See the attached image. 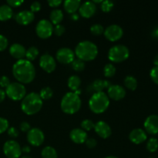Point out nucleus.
Returning <instances> with one entry per match:
<instances>
[{
  "label": "nucleus",
  "mask_w": 158,
  "mask_h": 158,
  "mask_svg": "<svg viewBox=\"0 0 158 158\" xmlns=\"http://www.w3.org/2000/svg\"><path fill=\"white\" fill-rule=\"evenodd\" d=\"M14 77L22 84H27L33 81L35 77V69L32 62L27 60H20L12 66Z\"/></svg>",
  "instance_id": "nucleus-1"
},
{
  "label": "nucleus",
  "mask_w": 158,
  "mask_h": 158,
  "mask_svg": "<svg viewBox=\"0 0 158 158\" xmlns=\"http://www.w3.org/2000/svg\"><path fill=\"white\" fill-rule=\"evenodd\" d=\"M75 55L78 59L85 61L94 60L98 54V48L93 42L82 41L78 43L75 49Z\"/></svg>",
  "instance_id": "nucleus-2"
},
{
  "label": "nucleus",
  "mask_w": 158,
  "mask_h": 158,
  "mask_svg": "<svg viewBox=\"0 0 158 158\" xmlns=\"http://www.w3.org/2000/svg\"><path fill=\"white\" fill-rule=\"evenodd\" d=\"M43 107V100L40 95L32 92L26 95L22 100L21 109L27 115H34L37 114Z\"/></svg>",
  "instance_id": "nucleus-3"
},
{
  "label": "nucleus",
  "mask_w": 158,
  "mask_h": 158,
  "mask_svg": "<svg viewBox=\"0 0 158 158\" xmlns=\"http://www.w3.org/2000/svg\"><path fill=\"white\" fill-rule=\"evenodd\" d=\"M82 101L80 96L73 92H69L65 94L62 98L60 107L62 111L66 114H74L80 110Z\"/></svg>",
  "instance_id": "nucleus-4"
},
{
  "label": "nucleus",
  "mask_w": 158,
  "mask_h": 158,
  "mask_svg": "<svg viewBox=\"0 0 158 158\" xmlns=\"http://www.w3.org/2000/svg\"><path fill=\"white\" fill-rule=\"evenodd\" d=\"M110 105V99L103 92L94 93L89 100V106L94 114H100L105 112Z\"/></svg>",
  "instance_id": "nucleus-5"
},
{
  "label": "nucleus",
  "mask_w": 158,
  "mask_h": 158,
  "mask_svg": "<svg viewBox=\"0 0 158 158\" xmlns=\"http://www.w3.org/2000/svg\"><path fill=\"white\" fill-rule=\"evenodd\" d=\"M129 56V49L123 45L112 46L108 52V59L114 63H122L127 60Z\"/></svg>",
  "instance_id": "nucleus-6"
},
{
  "label": "nucleus",
  "mask_w": 158,
  "mask_h": 158,
  "mask_svg": "<svg viewBox=\"0 0 158 158\" xmlns=\"http://www.w3.org/2000/svg\"><path fill=\"white\" fill-rule=\"evenodd\" d=\"M6 94L11 100H22L26 94V89L24 85L20 83H11L6 88Z\"/></svg>",
  "instance_id": "nucleus-7"
},
{
  "label": "nucleus",
  "mask_w": 158,
  "mask_h": 158,
  "mask_svg": "<svg viewBox=\"0 0 158 158\" xmlns=\"http://www.w3.org/2000/svg\"><path fill=\"white\" fill-rule=\"evenodd\" d=\"M35 32L40 38L46 40L52 35L53 32V26L52 23L48 20L42 19L37 23Z\"/></svg>",
  "instance_id": "nucleus-8"
},
{
  "label": "nucleus",
  "mask_w": 158,
  "mask_h": 158,
  "mask_svg": "<svg viewBox=\"0 0 158 158\" xmlns=\"http://www.w3.org/2000/svg\"><path fill=\"white\" fill-rule=\"evenodd\" d=\"M3 152L8 158H19L22 154V148L15 140H8L4 143Z\"/></svg>",
  "instance_id": "nucleus-9"
},
{
  "label": "nucleus",
  "mask_w": 158,
  "mask_h": 158,
  "mask_svg": "<svg viewBox=\"0 0 158 158\" xmlns=\"http://www.w3.org/2000/svg\"><path fill=\"white\" fill-rule=\"evenodd\" d=\"M45 136L43 131L39 128H32L27 134V140L32 146L40 147L43 144Z\"/></svg>",
  "instance_id": "nucleus-10"
},
{
  "label": "nucleus",
  "mask_w": 158,
  "mask_h": 158,
  "mask_svg": "<svg viewBox=\"0 0 158 158\" xmlns=\"http://www.w3.org/2000/svg\"><path fill=\"white\" fill-rule=\"evenodd\" d=\"M104 35L106 40L111 42H115L122 38L123 35V30L122 27L118 25H111L104 29Z\"/></svg>",
  "instance_id": "nucleus-11"
},
{
  "label": "nucleus",
  "mask_w": 158,
  "mask_h": 158,
  "mask_svg": "<svg viewBox=\"0 0 158 158\" xmlns=\"http://www.w3.org/2000/svg\"><path fill=\"white\" fill-rule=\"evenodd\" d=\"M56 59L63 64H69L75 60V53L69 48H61L56 52Z\"/></svg>",
  "instance_id": "nucleus-12"
},
{
  "label": "nucleus",
  "mask_w": 158,
  "mask_h": 158,
  "mask_svg": "<svg viewBox=\"0 0 158 158\" xmlns=\"http://www.w3.org/2000/svg\"><path fill=\"white\" fill-rule=\"evenodd\" d=\"M40 66L44 71L48 73L53 72L56 66V60L49 54H44L40 59Z\"/></svg>",
  "instance_id": "nucleus-13"
},
{
  "label": "nucleus",
  "mask_w": 158,
  "mask_h": 158,
  "mask_svg": "<svg viewBox=\"0 0 158 158\" xmlns=\"http://www.w3.org/2000/svg\"><path fill=\"white\" fill-rule=\"evenodd\" d=\"M107 96L112 100L118 101L124 98L126 96V90L120 85H111L107 89Z\"/></svg>",
  "instance_id": "nucleus-14"
},
{
  "label": "nucleus",
  "mask_w": 158,
  "mask_h": 158,
  "mask_svg": "<svg viewBox=\"0 0 158 158\" xmlns=\"http://www.w3.org/2000/svg\"><path fill=\"white\" fill-rule=\"evenodd\" d=\"M144 129L150 134H157L158 133V116L153 114L147 117L144 121Z\"/></svg>",
  "instance_id": "nucleus-15"
},
{
  "label": "nucleus",
  "mask_w": 158,
  "mask_h": 158,
  "mask_svg": "<svg viewBox=\"0 0 158 158\" xmlns=\"http://www.w3.org/2000/svg\"><path fill=\"white\" fill-rule=\"evenodd\" d=\"M94 130H95V132L98 134V136H100L103 139L108 138L110 137L111 134H112V130H111L110 127L103 120H100L95 123Z\"/></svg>",
  "instance_id": "nucleus-16"
},
{
  "label": "nucleus",
  "mask_w": 158,
  "mask_h": 158,
  "mask_svg": "<svg viewBox=\"0 0 158 158\" xmlns=\"http://www.w3.org/2000/svg\"><path fill=\"white\" fill-rule=\"evenodd\" d=\"M35 15L33 12L29 10H23L15 15V21L22 26H27L34 20Z\"/></svg>",
  "instance_id": "nucleus-17"
},
{
  "label": "nucleus",
  "mask_w": 158,
  "mask_h": 158,
  "mask_svg": "<svg viewBox=\"0 0 158 158\" xmlns=\"http://www.w3.org/2000/svg\"><path fill=\"white\" fill-rule=\"evenodd\" d=\"M97 11V6L93 2H86L80 6L79 9L80 15L83 18H90L95 14Z\"/></svg>",
  "instance_id": "nucleus-18"
},
{
  "label": "nucleus",
  "mask_w": 158,
  "mask_h": 158,
  "mask_svg": "<svg viewBox=\"0 0 158 158\" xmlns=\"http://www.w3.org/2000/svg\"><path fill=\"white\" fill-rule=\"evenodd\" d=\"M69 137H70L71 140L75 143L81 144V143H85L86 140H87V134L83 129L75 128L70 131Z\"/></svg>",
  "instance_id": "nucleus-19"
},
{
  "label": "nucleus",
  "mask_w": 158,
  "mask_h": 158,
  "mask_svg": "<svg viewBox=\"0 0 158 158\" xmlns=\"http://www.w3.org/2000/svg\"><path fill=\"white\" fill-rule=\"evenodd\" d=\"M146 132L143 130L140 129V128H137L134 129L130 133L129 139L132 143H135V144H140L144 142L147 140Z\"/></svg>",
  "instance_id": "nucleus-20"
},
{
  "label": "nucleus",
  "mask_w": 158,
  "mask_h": 158,
  "mask_svg": "<svg viewBox=\"0 0 158 158\" xmlns=\"http://www.w3.org/2000/svg\"><path fill=\"white\" fill-rule=\"evenodd\" d=\"M26 49L19 43H14L9 48V53L12 57L18 60H23L24 57H26Z\"/></svg>",
  "instance_id": "nucleus-21"
},
{
  "label": "nucleus",
  "mask_w": 158,
  "mask_h": 158,
  "mask_svg": "<svg viewBox=\"0 0 158 158\" xmlns=\"http://www.w3.org/2000/svg\"><path fill=\"white\" fill-rule=\"evenodd\" d=\"M111 83L108 80H96L93 82L91 84L90 88L92 90H94L95 93L103 92L104 89H108L111 86Z\"/></svg>",
  "instance_id": "nucleus-22"
},
{
  "label": "nucleus",
  "mask_w": 158,
  "mask_h": 158,
  "mask_svg": "<svg viewBox=\"0 0 158 158\" xmlns=\"http://www.w3.org/2000/svg\"><path fill=\"white\" fill-rule=\"evenodd\" d=\"M81 6V2L80 0H66L64 2V9L68 13L74 14Z\"/></svg>",
  "instance_id": "nucleus-23"
},
{
  "label": "nucleus",
  "mask_w": 158,
  "mask_h": 158,
  "mask_svg": "<svg viewBox=\"0 0 158 158\" xmlns=\"http://www.w3.org/2000/svg\"><path fill=\"white\" fill-rule=\"evenodd\" d=\"M13 15L12 8L8 5L0 6V21H7L10 19Z\"/></svg>",
  "instance_id": "nucleus-24"
},
{
  "label": "nucleus",
  "mask_w": 158,
  "mask_h": 158,
  "mask_svg": "<svg viewBox=\"0 0 158 158\" xmlns=\"http://www.w3.org/2000/svg\"><path fill=\"white\" fill-rule=\"evenodd\" d=\"M50 23L53 25H59L63 19V13L60 9H54L51 12L50 15Z\"/></svg>",
  "instance_id": "nucleus-25"
},
{
  "label": "nucleus",
  "mask_w": 158,
  "mask_h": 158,
  "mask_svg": "<svg viewBox=\"0 0 158 158\" xmlns=\"http://www.w3.org/2000/svg\"><path fill=\"white\" fill-rule=\"evenodd\" d=\"M80 84H81V80H80V78L78 76H71L68 79L67 85L72 91L75 92L76 90L79 89Z\"/></svg>",
  "instance_id": "nucleus-26"
},
{
  "label": "nucleus",
  "mask_w": 158,
  "mask_h": 158,
  "mask_svg": "<svg viewBox=\"0 0 158 158\" xmlns=\"http://www.w3.org/2000/svg\"><path fill=\"white\" fill-rule=\"evenodd\" d=\"M41 155L43 158H57V152L52 147L48 146L43 149L41 152Z\"/></svg>",
  "instance_id": "nucleus-27"
},
{
  "label": "nucleus",
  "mask_w": 158,
  "mask_h": 158,
  "mask_svg": "<svg viewBox=\"0 0 158 158\" xmlns=\"http://www.w3.org/2000/svg\"><path fill=\"white\" fill-rule=\"evenodd\" d=\"M124 85L127 89L131 90H135L137 87V81L136 78L132 76H127L124 79Z\"/></svg>",
  "instance_id": "nucleus-28"
},
{
  "label": "nucleus",
  "mask_w": 158,
  "mask_h": 158,
  "mask_svg": "<svg viewBox=\"0 0 158 158\" xmlns=\"http://www.w3.org/2000/svg\"><path fill=\"white\" fill-rule=\"evenodd\" d=\"M40 97L43 100H48L51 99L53 96V91L49 86H46V87L43 88L40 92Z\"/></svg>",
  "instance_id": "nucleus-29"
},
{
  "label": "nucleus",
  "mask_w": 158,
  "mask_h": 158,
  "mask_svg": "<svg viewBox=\"0 0 158 158\" xmlns=\"http://www.w3.org/2000/svg\"><path fill=\"white\" fill-rule=\"evenodd\" d=\"M39 55V49L35 46H31L29 49L26 50V60L29 61H32V60H35Z\"/></svg>",
  "instance_id": "nucleus-30"
},
{
  "label": "nucleus",
  "mask_w": 158,
  "mask_h": 158,
  "mask_svg": "<svg viewBox=\"0 0 158 158\" xmlns=\"http://www.w3.org/2000/svg\"><path fill=\"white\" fill-rule=\"evenodd\" d=\"M103 73H104V76L107 78H110L113 77L116 73V68L112 63H107L106 66H104L103 69Z\"/></svg>",
  "instance_id": "nucleus-31"
},
{
  "label": "nucleus",
  "mask_w": 158,
  "mask_h": 158,
  "mask_svg": "<svg viewBox=\"0 0 158 158\" xmlns=\"http://www.w3.org/2000/svg\"><path fill=\"white\" fill-rule=\"evenodd\" d=\"M147 149H148V151L151 153L156 152L158 149V140L157 139L152 138L150 139L149 140L147 143Z\"/></svg>",
  "instance_id": "nucleus-32"
},
{
  "label": "nucleus",
  "mask_w": 158,
  "mask_h": 158,
  "mask_svg": "<svg viewBox=\"0 0 158 158\" xmlns=\"http://www.w3.org/2000/svg\"><path fill=\"white\" fill-rule=\"evenodd\" d=\"M72 67L75 71L80 72V71H83L85 69V63L83 60H80V59L74 60L73 62L72 63Z\"/></svg>",
  "instance_id": "nucleus-33"
},
{
  "label": "nucleus",
  "mask_w": 158,
  "mask_h": 158,
  "mask_svg": "<svg viewBox=\"0 0 158 158\" xmlns=\"http://www.w3.org/2000/svg\"><path fill=\"white\" fill-rule=\"evenodd\" d=\"M90 32L94 35H100L104 32V29L102 25L94 24L90 27Z\"/></svg>",
  "instance_id": "nucleus-34"
},
{
  "label": "nucleus",
  "mask_w": 158,
  "mask_h": 158,
  "mask_svg": "<svg viewBox=\"0 0 158 158\" xmlns=\"http://www.w3.org/2000/svg\"><path fill=\"white\" fill-rule=\"evenodd\" d=\"M114 6V2L110 1V0H106V1H103L101 3V9L103 12H109L112 10V9Z\"/></svg>",
  "instance_id": "nucleus-35"
},
{
  "label": "nucleus",
  "mask_w": 158,
  "mask_h": 158,
  "mask_svg": "<svg viewBox=\"0 0 158 158\" xmlns=\"http://www.w3.org/2000/svg\"><path fill=\"white\" fill-rule=\"evenodd\" d=\"M94 126H95V123L92 120H88V119L81 122V127L85 131H89L90 130L94 129Z\"/></svg>",
  "instance_id": "nucleus-36"
},
{
  "label": "nucleus",
  "mask_w": 158,
  "mask_h": 158,
  "mask_svg": "<svg viewBox=\"0 0 158 158\" xmlns=\"http://www.w3.org/2000/svg\"><path fill=\"white\" fill-rule=\"evenodd\" d=\"M9 129V122L6 119L0 117V134H2Z\"/></svg>",
  "instance_id": "nucleus-37"
},
{
  "label": "nucleus",
  "mask_w": 158,
  "mask_h": 158,
  "mask_svg": "<svg viewBox=\"0 0 158 158\" xmlns=\"http://www.w3.org/2000/svg\"><path fill=\"white\" fill-rule=\"evenodd\" d=\"M150 76H151V78L153 82L158 85V67L154 66V68H152L151 73H150Z\"/></svg>",
  "instance_id": "nucleus-38"
},
{
  "label": "nucleus",
  "mask_w": 158,
  "mask_h": 158,
  "mask_svg": "<svg viewBox=\"0 0 158 158\" xmlns=\"http://www.w3.org/2000/svg\"><path fill=\"white\" fill-rule=\"evenodd\" d=\"M8 46V40L5 35L0 34V52L4 51Z\"/></svg>",
  "instance_id": "nucleus-39"
},
{
  "label": "nucleus",
  "mask_w": 158,
  "mask_h": 158,
  "mask_svg": "<svg viewBox=\"0 0 158 158\" xmlns=\"http://www.w3.org/2000/svg\"><path fill=\"white\" fill-rule=\"evenodd\" d=\"M65 27L63 26H62V25L59 24V25H56V26H55V28L53 29V32L54 33H55L56 35H57V36H60V35H63V33L65 32Z\"/></svg>",
  "instance_id": "nucleus-40"
},
{
  "label": "nucleus",
  "mask_w": 158,
  "mask_h": 158,
  "mask_svg": "<svg viewBox=\"0 0 158 158\" xmlns=\"http://www.w3.org/2000/svg\"><path fill=\"white\" fill-rule=\"evenodd\" d=\"M10 80L9 77L6 76H2L0 77V86L3 88H6L9 84H10Z\"/></svg>",
  "instance_id": "nucleus-41"
},
{
  "label": "nucleus",
  "mask_w": 158,
  "mask_h": 158,
  "mask_svg": "<svg viewBox=\"0 0 158 158\" xmlns=\"http://www.w3.org/2000/svg\"><path fill=\"white\" fill-rule=\"evenodd\" d=\"M24 2L23 0H8V6L10 7H19Z\"/></svg>",
  "instance_id": "nucleus-42"
},
{
  "label": "nucleus",
  "mask_w": 158,
  "mask_h": 158,
  "mask_svg": "<svg viewBox=\"0 0 158 158\" xmlns=\"http://www.w3.org/2000/svg\"><path fill=\"white\" fill-rule=\"evenodd\" d=\"M30 9L31 12H33V13L34 12H39V11H40V9H41V4H40V2H39L37 1L33 2L32 3V5H31Z\"/></svg>",
  "instance_id": "nucleus-43"
},
{
  "label": "nucleus",
  "mask_w": 158,
  "mask_h": 158,
  "mask_svg": "<svg viewBox=\"0 0 158 158\" xmlns=\"http://www.w3.org/2000/svg\"><path fill=\"white\" fill-rule=\"evenodd\" d=\"M7 131H8V134H9V136L10 137H12V138H16V137L19 136V131H17L16 128L13 127H9Z\"/></svg>",
  "instance_id": "nucleus-44"
},
{
  "label": "nucleus",
  "mask_w": 158,
  "mask_h": 158,
  "mask_svg": "<svg viewBox=\"0 0 158 158\" xmlns=\"http://www.w3.org/2000/svg\"><path fill=\"white\" fill-rule=\"evenodd\" d=\"M97 142L94 138H89L86 140V147H87L88 148H89V149H93V148H94L96 146H97Z\"/></svg>",
  "instance_id": "nucleus-45"
},
{
  "label": "nucleus",
  "mask_w": 158,
  "mask_h": 158,
  "mask_svg": "<svg viewBox=\"0 0 158 158\" xmlns=\"http://www.w3.org/2000/svg\"><path fill=\"white\" fill-rule=\"evenodd\" d=\"M31 129V127L28 122H22L20 124V130L23 132H29V130Z\"/></svg>",
  "instance_id": "nucleus-46"
},
{
  "label": "nucleus",
  "mask_w": 158,
  "mask_h": 158,
  "mask_svg": "<svg viewBox=\"0 0 158 158\" xmlns=\"http://www.w3.org/2000/svg\"><path fill=\"white\" fill-rule=\"evenodd\" d=\"M61 3V0H49L48 1V4L49 5L50 7H58Z\"/></svg>",
  "instance_id": "nucleus-47"
},
{
  "label": "nucleus",
  "mask_w": 158,
  "mask_h": 158,
  "mask_svg": "<svg viewBox=\"0 0 158 158\" xmlns=\"http://www.w3.org/2000/svg\"><path fill=\"white\" fill-rule=\"evenodd\" d=\"M6 92H5L3 89H0V103H2V102L5 100V98H6Z\"/></svg>",
  "instance_id": "nucleus-48"
},
{
  "label": "nucleus",
  "mask_w": 158,
  "mask_h": 158,
  "mask_svg": "<svg viewBox=\"0 0 158 158\" xmlns=\"http://www.w3.org/2000/svg\"><path fill=\"white\" fill-rule=\"evenodd\" d=\"M31 151L30 148L29 146H24L23 148H22V152L23 153H26V154H28Z\"/></svg>",
  "instance_id": "nucleus-49"
},
{
  "label": "nucleus",
  "mask_w": 158,
  "mask_h": 158,
  "mask_svg": "<svg viewBox=\"0 0 158 158\" xmlns=\"http://www.w3.org/2000/svg\"><path fill=\"white\" fill-rule=\"evenodd\" d=\"M152 37L154 39H156V40H158V29H155L153 30Z\"/></svg>",
  "instance_id": "nucleus-50"
},
{
  "label": "nucleus",
  "mask_w": 158,
  "mask_h": 158,
  "mask_svg": "<svg viewBox=\"0 0 158 158\" xmlns=\"http://www.w3.org/2000/svg\"><path fill=\"white\" fill-rule=\"evenodd\" d=\"M154 64L155 65V66H157V67H158V55L156 56V57H155V58H154Z\"/></svg>",
  "instance_id": "nucleus-51"
},
{
  "label": "nucleus",
  "mask_w": 158,
  "mask_h": 158,
  "mask_svg": "<svg viewBox=\"0 0 158 158\" xmlns=\"http://www.w3.org/2000/svg\"><path fill=\"white\" fill-rule=\"evenodd\" d=\"M71 18H72V19H73V20H77L79 19V15L76 13L72 14V16H71Z\"/></svg>",
  "instance_id": "nucleus-52"
},
{
  "label": "nucleus",
  "mask_w": 158,
  "mask_h": 158,
  "mask_svg": "<svg viewBox=\"0 0 158 158\" xmlns=\"http://www.w3.org/2000/svg\"><path fill=\"white\" fill-rule=\"evenodd\" d=\"M22 158H32V157H30V156H29V155H25V156H23Z\"/></svg>",
  "instance_id": "nucleus-53"
},
{
  "label": "nucleus",
  "mask_w": 158,
  "mask_h": 158,
  "mask_svg": "<svg viewBox=\"0 0 158 158\" xmlns=\"http://www.w3.org/2000/svg\"><path fill=\"white\" fill-rule=\"evenodd\" d=\"M105 158H118V157H114V156H108V157H105Z\"/></svg>",
  "instance_id": "nucleus-54"
},
{
  "label": "nucleus",
  "mask_w": 158,
  "mask_h": 158,
  "mask_svg": "<svg viewBox=\"0 0 158 158\" xmlns=\"http://www.w3.org/2000/svg\"><path fill=\"white\" fill-rule=\"evenodd\" d=\"M151 158H152V157H151Z\"/></svg>",
  "instance_id": "nucleus-55"
}]
</instances>
